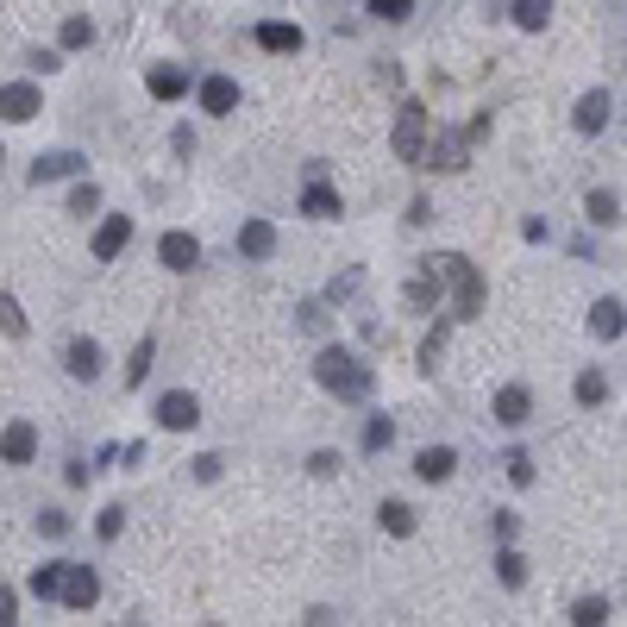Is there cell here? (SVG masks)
I'll list each match as a JSON object with an SVG mask.
<instances>
[{
  "instance_id": "obj_18",
  "label": "cell",
  "mask_w": 627,
  "mask_h": 627,
  "mask_svg": "<svg viewBox=\"0 0 627 627\" xmlns=\"http://www.w3.org/2000/svg\"><path fill=\"white\" fill-rule=\"evenodd\" d=\"M590 333H596V339H621V333H627V308H621L615 295H602L596 308H590Z\"/></svg>"
},
{
  "instance_id": "obj_6",
  "label": "cell",
  "mask_w": 627,
  "mask_h": 627,
  "mask_svg": "<svg viewBox=\"0 0 627 627\" xmlns=\"http://www.w3.org/2000/svg\"><path fill=\"white\" fill-rule=\"evenodd\" d=\"M301 214H308V220H339L345 214V201H339V189H333V182L327 176H308V189H301Z\"/></svg>"
},
{
  "instance_id": "obj_33",
  "label": "cell",
  "mask_w": 627,
  "mask_h": 627,
  "mask_svg": "<svg viewBox=\"0 0 627 627\" xmlns=\"http://www.w3.org/2000/svg\"><path fill=\"white\" fill-rule=\"evenodd\" d=\"M69 214H101V189H95V182H76V189H69Z\"/></svg>"
},
{
  "instance_id": "obj_23",
  "label": "cell",
  "mask_w": 627,
  "mask_h": 627,
  "mask_svg": "<svg viewBox=\"0 0 627 627\" xmlns=\"http://www.w3.org/2000/svg\"><path fill=\"white\" fill-rule=\"evenodd\" d=\"M63 565H69V559H51V565H38V571L26 577V590H32L38 602H44V596H57V590H63Z\"/></svg>"
},
{
  "instance_id": "obj_16",
  "label": "cell",
  "mask_w": 627,
  "mask_h": 627,
  "mask_svg": "<svg viewBox=\"0 0 627 627\" xmlns=\"http://www.w3.org/2000/svg\"><path fill=\"white\" fill-rule=\"evenodd\" d=\"M452 471H458L452 446H421V458H414V477H421V483H446Z\"/></svg>"
},
{
  "instance_id": "obj_9",
  "label": "cell",
  "mask_w": 627,
  "mask_h": 627,
  "mask_svg": "<svg viewBox=\"0 0 627 627\" xmlns=\"http://www.w3.org/2000/svg\"><path fill=\"white\" fill-rule=\"evenodd\" d=\"M157 258H164V270H195L201 264L195 232H164V239H157Z\"/></svg>"
},
{
  "instance_id": "obj_22",
  "label": "cell",
  "mask_w": 627,
  "mask_h": 627,
  "mask_svg": "<svg viewBox=\"0 0 627 627\" xmlns=\"http://www.w3.org/2000/svg\"><path fill=\"white\" fill-rule=\"evenodd\" d=\"M57 44L63 51H82V44H95V19H82V13H69L63 26H57Z\"/></svg>"
},
{
  "instance_id": "obj_42",
  "label": "cell",
  "mask_w": 627,
  "mask_h": 627,
  "mask_svg": "<svg viewBox=\"0 0 627 627\" xmlns=\"http://www.w3.org/2000/svg\"><path fill=\"white\" fill-rule=\"evenodd\" d=\"M308 471H314V477H333V471H339V458H333V452H314V458H308Z\"/></svg>"
},
{
  "instance_id": "obj_37",
  "label": "cell",
  "mask_w": 627,
  "mask_h": 627,
  "mask_svg": "<svg viewBox=\"0 0 627 627\" xmlns=\"http://www.w3.org/2000/svg\"><path fill=\"white\" fill-rule=\"evenodd\" d=\"M370 13H377V19H389V26H396V19H408V13H414V0H370Z\"/></svg>"
},
{
  "instance_id": "obj_44",
  "label": "cell",
  "mask_w": 627,
  "mask_h": 627,
  "mask_svg": "<svg viewBox=\"0 0 627 627\" xmlns=\"http://www.w3.org/2000/svg\"><path fill=\"white\" fill-rule=\"evenodd\" d=\"M13 621H19V615H13V590L0 584V627H13Z\"/></svg>"
},
{
  "instance_id": "obj_32",
  "label": "cell",
  "mask_w": 627,
  "mask_h": 627,
  "mask_svg": "<svg viewBox=\"0 0 627 627\" xmlns=\"http://www.w3.org/2000/svg\"><path fill=\"white\" fill-rule=\"evenodd\" d=\"M389 439H396V421H389V414H370L364 421V452H383Z\"/></svg>"
},
{
  "instance_id": "obj_10",
  "label": "cell",
  "mask_w": 627,
  "mask_h": 627,
  "mask_svg": "<svg viewBox=\"0 0 627 627\" xmlns=\"http://www.w3.org/2000/svg\"><path fill=\"white\" fill-rule=\"evenodd\" d=\"M239 258H251V264L276 258V226H270V220H245V226H239Z\"/></svg>"
},
{
  "instance_id": "obj_38",
  "label": "cell",
  "mask_w": 627,
  "mask_h": 627,
  "mask_svg": "<svg viewBox=\"0 0 627 627\" xmlns=\"http://www.w3.org/2000/svg\"><path fill=\"white\" fill-rule=\"evenodd\" d=\"M301 327H308V333H327V308H320V301H301Z\"/></svg>"
},
{
  "instance_id": "obj_35",
  "label": "cell",
  "mask_w": 627,
  "mask_h": 627,
  "mask_svg": "<svg viewBox=\"0 0 627 627\" xmlns=\"http://www.w3.org/2000/svg\"><path fill=\"white\" fill-rule=\"evenodd\" d=\"M439 352H446V320L421 339V370H439Z\"/></svg>"
},
{
  "instance_id": "obj_26",
  "label": "cell",
  "mask_w": 627,
  "mask_h": 627,
  "mask_svg": "<svg viewBox=\"0 0 627 627\" xmlns=\"http://www.w3.org/2000/svg\"><path fill=\"white\" fill-rule=\"evenodd\" d=\"M571 396L584 402V408H596V402H609V377H602V370H584V377L571 383Z\"/></svg>"
},
{
  "instance_id": "obj_11",
  "label": "cell",
  "mask_w": 627,
  "mask_h": 627,
  "mask_svg": "<svg viewBox=\"0 0 627 627\" xmlns=\"http://www.w3.org/2000/svg\"><path fill=\"white\" fill-rule=\"evenodd\" d=\"M63 370H69L76 383H95V377H101V345H95V339H69Z\"/></svg>"
},
{
  "instance_id": "obj_8",
  "label": "cell",
  "mask_w": 627,
  "mask_h": 627,
  "mask_svg": "<svg viewBox=\"0 0 627 627\" xmlns=\"http://www.w3.org/2000/svg\"><path fill=\"white\" fill-rule=\"evenodd\" d=\"M126 245H132V214H107V220L95 226V258H101V264H113Z\"/></svg>"
},
{
  "instance_id": "obj_43",
  "label": "cell",
  "mask_w": 627,
  "mask_h": 627,
  "mask_svg": "<svg viewBox=\"0 0 627 627\" xmlns=\"http://www.w3.org/2000/svg\"><path fill=\"white\" fill-rule=\"evenodd\" d=\"M515 527H521V515H508V508H502V515H496V540L508 546V540H515Z\"/></svg>"
},
{
  "instance_id": "obj_31",
  "label": "cell",
  "mask_w": 627,
  "mask_h": 627,
  "mask_svg": "<svg viewBox=\"0 0 627 627\" xmlns=\"http://www.w3.org/2000/svg\"><path fill=\"white\" fill-rule=\"evenodd\" d=\"M0 333H7V339H26V308H19L7 289H0Z\"/></svg>"
},
{
  "instance_id": "obj_21",
  "label": "cell",
  "mask_w": 627,
  "mask_h": 627,
  "mask_svg": "<svg viewBox=\"0 0 627 627\" xmlns=\"http://www.w3.org/2000/svg\"><path fill=\"white\" fill-rule=\"evenodd\" d=\"M527 414H533V396H527L521 383H508L502 396H496V421H502V427H521Z\"/></svg>"
},
{
  "instance_id": "obj_24",
  "label": "cell",
  "mask_w": 627,
  "mask_h": 627,
  "mask_svg": "<svg viewBox=\"0 0 627 627\" xmlns=\"http://www.w3.org/2000/svg\"><path fill=\"white\" fill-rule=\"evenodd\" d=\"M377 521H383V533L408 540V533H414V508H408V502H383V508H377Z\"/></svg>"
},
{
  "instance_id": "obj_27",
  "label": "cell",
  "mask_w": 627,
  "mask_h": 627,
  "mask_svg": "<svg viewBox=\"0 0 627 627\" xmlns=\"http://www.w3.org/2000/svg\"><path fill=\"white\" fill-rule=\"evenodd\" d=\"M508 13H515V26H521V32H546V19H552L546 0H515Z\"/></svg>"
},
{
  "instance_id": "obj_29",
  "label": "cell",
  "mask_w": 627,
  "mask_h": 627,
  "mask_svg": "<svg viewBox=\"0 0 627 627\" xmlns=\"http://www.w3.org/2000/svg\"><path fill=\"white\" fill-rule=\"evenodd\" d=\"M496 577H502L508 590H521V584H527V559H521L515 546H502V552H496Z\"/></svg>"
},
{
  "instance_id": "obj_20",
  "label": "cell",
  "mask_w": 627,
  "mask_h": 627,
  "mask_svg": "<svg viewBox=\"0 0 627 627\" xmlns=\"http://www.w3.org/2000/svg\"><path fill=\"white\" fill-rule=\"evenodd\" d=\"M239 107V82L232 76H207L201 82V113H232Z\"/></svg>"
},
{
  "instance_id": "obj_40",
  "label": "cell",
  "mask_w": 627,
  "mask_h": 627,
  "mask_svg": "<svg viewBox=\"0 0 627 627\" xmlns=\"http://www.w3.org/2000/svg\"><path fill=\"white\" fill-rule=\"evenodd\" d=\"M220 464H226L220 452H201V458H195V477H201V483H214V477H220Z\"/></svg>"
},
{
  "instance_id": "obj_34",
  "label": "cell",
  "mask_w": 627,
  "mask_h": 627,
  "mask_svg": "<svg viewBox=\"0 0 627 627\" xmlns=\"http://www.w3.org/2000/svg\"><path fill=\"white\" fill-rule=\"evenodd\" d=\"M95 533H101V540H120V533H126V508H120V502H107V508H101V521H95Z\"/></svg>"
},
{
  "instance_id": "obj_41",
  "label": "cell",
  "mask_w": 627,
  "mask_h": 627,
  "mask_svg": "<svg viewBox=\"0 0 627 627\" xmlns=\"http://www.w3.org/2000/svg\"><path fill=\"white\" fill-rule=\"evenodd\" d=\"M32 69H38V76H51V69H63V51H32Z\"/></svg>"
},
{
  "instance_id": "obj_5",
  "label": "cell",
  "mask_w": 627,
  "mask_h": 627,
  "mask_svg": "<svg viewBox=\"0 0 627 627\" xmlns=\"http://www.w3.org/2000/svg\"><path fill=\"white\" fill-rule=\"evenodd\" d=\"M44 113V95H38V82H7L0 88V120H38Z\"/></svg>"
},
{
  "instance_id": "obj_7",
  "label": "cell",
  "mask_w": 627,
  "mask_h": 627,
  "mask_svg": "<svg viewBox=\"0 0 627 627\" xmlns=\"http://www.w3.org/2000/svg\"><path fill=\"white\" fill-rule=\"evenodd\" d=\"M201 421V402L189 396V389H170V396H157V427H170V433H189Z\"/></svg>"
},
{
  "instance_id": "obj_28",
  "label": "cell",
  "mask_w": 627,
  "mask_h": 627,
  "mask_svg": "<svg viewBox=\"0 0 627 627\" xmlns=\"http://www.w3.org/2000/svg\"><path fill=\"white\" fill-rule=\"evenodd\" d=\"M151 358H157V339H138V345H132V358H126V383H132V389L151 377Z\"/></svg>"
},
{
  "instance_id": "obj_25",
  "label": "cell",
  "mask_w": 627,
  "mask_h": 627,
  "mask_svg": "<svg viewBox=\"0 0 627 627\" xmlns=\"http://www.w3.org/2000/svg\"><path fill=\"white\" fill-rule=\"evenodd\" d=\"M584 214H590V226H615V220H621V201H615L609 189H590V201H584Z\"/></svg>"
},
{
  "instance_id": "obj_17",
  "label": "cell",
  "mask_w": 627,
  "mask_h": 627,
  "mask_svg": "<svg viewBox=\"0 0 627 627\" xmlns=\"http://www.w3.org/2000/svg\"><path fill=\"white\" fill-rule=\"evenodd\" d=\"M421 170H464V138H452V132H439L433 145L421 151Z\"/></svg>"
},
{
  "instance_id": "obj_2",
  "label": "cell",
  "mask_w": 627,
  "mask_h": 627,
  "mask_svg": "<svg viewBox=\"0 0 627 627\" xmlns=\"http://www.w3.org/2000/svg\"><path fill=\"white\" fill-rule=\"evenodd\" d=\"M427 270H433V283L452 289V320H471V314L483 308V276H477L471 258H458V251H439V258H427Z\"/></svg>"
},
{
  "instance_id": "obj_4",
  "label": "cell",
  "mask_w": 627,
  "mask_h": 627,
  "mask_svg": "<svg viewBox=\"0 0 627 627\" xmlns=\"http://www.w3.org/2000/svg\"><path fill=\"white\" fill-rule=\"evenodd\" d=\"M63 609H95V602H101V577H95V565H63Z\"/></svg>"
},
{
  "instance_id": "obj_3",
  "label": "cell",
  "mask_w": 627,
  "mask_h": 627,
  "mask_svg": "<svg viewBox=\"0 0 627 627\" xmlns=\"http://www.w3.org/2000/svg\"><path fill=\"white\" fill-rule=\"evenodd\" d=\"M421 151H427V107L402 101V113H396V157L402 164H421Z\"/></svg>"
},
{
  "instance_id": "obj_19",
  "label": "cell",
  "mask_w": 627,
  "mask_h": 627,
  "mask_svg": "<svg viewBox=\"0 0 627 627\" xmlns=\"http://www.w3.org/2000/svg\"><path fill=\"white\" fill-rule=\"evenodd\" d=\"M571 126H577V132H602V126H609V88H590V95L577 101Z\"/></svg>"
},
{
  "instance_id": "obj_1",
  "label": "cell",
  "mask_w": 627,
  "mask_h": 627,
  "mask_svg": "<svg viewBox=\"0 0 627 627\" xmlns=\"http://www.w3.org/2000/svg\"><path fill=\"white\" fill-rule=\"evenodd\" d=\"M314 383L333 389L339 402H370V389H377V370H370L358 352H345V345H327V352L314 358Z\"/></svg>"
},
{
  "instance_id": "obj_39",
  "label": "cell",
  "mask_w": 627,
  "mask_h": 627,
  "mask_svg": "<svg viewBox=\"0 0 627 627\" xmlns=\"http://www.w3.org/2000/svg\"><path fill=\"white\" fill-rule=\"evenodd\" d=\"M38 533H51V540H63V533H69V515H57V508H44V515H38Z\"/></svg>"
},
{
  "instance_id": "obj_45",
  "label": "cell",
  "mask_w": 627,
  "mask_h": 627,
  "mask_svg": "<svg viewBox=\"0 0 627 627\" xmlns=\"http://www.w3.org/2000/svg\"><path fill=\"white\" fill-rule=\"evenodd\" d=\"M214 627H220V621H214Z\"/></svg>"
},
{
  "instance_id": "obj_13",
  "label": "cell",
  "mask_w": 627,
  "mask_h": 627,
  "mask_svg": "<svg viewBox=\"0 0 627 627\" xmlns=\"http://www.w3.org/2000/svg\"><path fill=\"white\" fill-rule=\"evenodd\" d=\"M145 88H151V101H182V95H189V69H182V63H157L145 76Z\"/></svg>"
},
{
  "instance_id": "obj_14",
  "label": "cell",
  "mask_w": 627,
  "mask_h": 627,
  "mask_svg": "<svg viewBox=\"0 0 627 627\" xmlns=\"http://www.w3.org/2000/svg\"><path fill=\"white\" fill-rule=\"evenodd\" d=\"M88 170V157H76V151H44V157H32V182H57V176H82Z\"/></svg>"
},
{
  "instance_id": "obj_36",
  "label": "cell",
  "mask_w": 627,
  "mask_h": 627,
  "mask_svg": "<svg viewBox=\"0 0 627 627\" xmlns=\"http://www.w3.org/2000/svg\"><path fill=\"white\" fill-rule=\"evenodd\" d=\"M502 464H508V483H521V490L533 483V458H527V452H508Z\"/></svg>"
},
{
  "instance_id": "obj_30",
  "label": "cell",
  "mask_w": 627,
  "mask_h": 627,
  "mask_svg": "<svg viewBox=\"0 0 627 627\" xmlns=\"http://www.w3.org/2000/svg\"><path fill=\"white\" fill-rule=\"evenodd\" d=\"M571 621L577 627H602V621H609V602H602V596H577L571 602Z\"/></svg>"
},
{
  "instance_id": "obj_15",
  "label": "cell",
  "mask_w": 627,
  "mask_h": 627,
  "mask_svg": "<svg viewBox=\"0 0 627 627\" xmlns=\"http://www.w3.org/2000/svg\"><path fill=\"white\" fill-rule=\"evenodd\" d=\"M258 44H264L270 57H295V51H301V26H289V19H264V26H258Z\"/></svg>"
},
{
  "instance_id": "obj_12",
  "label": "cell",
  "mask_w": 627,
  "mask_h": 627,
  "mask_svg": "<svg viewBox=\"0 0 627 627\" xmlns=\"http://www.w3.org/2000/svg\"><path fill=\"white\" fill-rule=\"evenodd\" d=\"M0 458H7V464H32L38 458V427L32 421H13L7 433H0Z\"/></svg>"
}]
</instances>
